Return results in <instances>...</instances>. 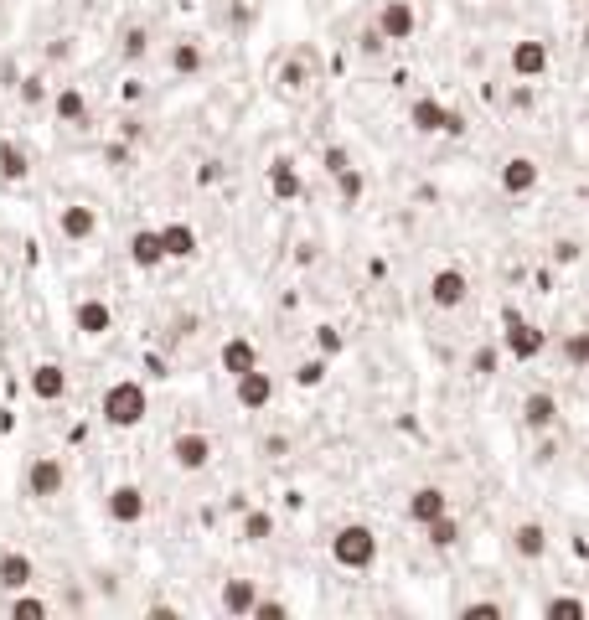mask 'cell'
Wrapping results in <instances>:
<instances>
[{"mask_svg": "<svg viewBox=\"0 0 589 620\" xmlns=\"http://www.w3.org/2000/svg\"><path fill=\"white\" fill-rule=\"evenodd\" d=\"M553 259H558V264H574V259H579V243H558Z\"/></svg>", "mask_w": 589, "mask_h": 620, "instance_id": "obj_44", "label": "cell"}, {"mask_svg": "<svg viewBox=\"0 0 589 620\" xmlns=\"http://www.w3.org/2000/svg\"><path fill=\"white\" fill-rule=\"evenodd\" d=\"M104 512H109V522H119V527H135V522H145L150 502H145V491H140L135 481H119V486L104 496Z\"/></svg>", "mask_w": 589, "mask_h": 620, "instance_id": "obj_7", "label": "cell"}, {"mask_svg": "<svg viewBox=\"0 0 589 620\" xmlns=\"http://www.w3.org/2000/svg\"><path fill=\"white\" fill-rule=\"evenodd\" d=\"M62 486H68V465H62L57 455H37L26 465V496L52 502V496H62Z\"/></svg>", "mask_w": 589, "mask_h": 620, "instance_id": "obj_5", "label": "cell"}, {"mask_svg": "<svg viewBox=\"0 0 589 620\" xmlns=\"http://www.w3.org/2000/svg\"><path fill=\"white\" fill-rule=\"evenodd\" d=\"M543 347H548V336H543V326L538 321H527L522 310H502V357H512V362H533V357H543Z\"/></svg>", "mask_w": 589, "mask_h": 620, "instance_id": "obj_3", "label": "cell"}, {"mask_svg": "<svg viewBox=\"0 0 589 620\" xmlns=\"http://www.w3.org/2000/svg\"><path fill=\"white\" fill-rule=\"evenodd\" d=\"M171 460H176V471L197 476V471H207V465H212V440H207L202 429H181L176 440H171Z\"/></svg>", "mask_w": 589, "mask_h": 620, "instance_id": "obj_8", "label": "cell"}, {"mask_svg": "<svg viewBox=\"0 0 589 620\" xmlns=\"http://www.w3.org/2000/svg\"><path fill=\"white\" fill-rule=\"evenodd\" d=\"M42 99H47L42 78H21V104H42Z\"/></svg>", "mask_w": 589, "mask_h": 620, "instance_id": "obj_41", "label": "cell"}, {"mask_svg": "<svg viewBox=\"0 0 589 620\" xmlns=\"http://www.w3.org/2000/svg\"><path fill=\"white\" fill-rule=\"evenodd\" d=\"M558 357H564L574 372H579V367H589V331H569L564 341H558Z\"/></svg>", "mask_w": 589, "mask_h": 620, "instance_id": "obj_30", "label": "cell"}, {"mask_svg": "<svg viewBox=\"0 0 589 620\" xmlns=\"http://www.w3.org/2000/svg\"><path fill=\"white\" fill-rule=\"evenodd\" d=\"M31 579H37V564H31V553H21V548H6L0 553V589H26Z\"/></svg>", "mask_w": 589, "mask_h": 620, "instance_id": "obj_17", "label": "cell"}, {"mask_svg": "<svg viewBox=\"0 0 589 620\" xmlns=\"http://www.w3.org/2000/svg\"><path fill=\"white\" fill-rule=\"evenodd\" d=\"M476 6H486V0H476Z\"/></svg>", "mask_w": 589, "mask_h": 620, "instance_id": "obj_46", "label": "cell"}, {"mask_svg": "<svg viewBox=\"0 0 589 620\" xmlns=\"http://www.w3.org/2000/svg\"><path fill=\"white\" fill-rule=\"evenodd\" d=\"M233 398H238V409L259 414V409H269V403H274V378H269L264 367H248V372H238V378H233Z\"/></svg>", "mask_w": 589, "mask_h": 620, "instance_id": "obj_9", "label": "cell"}, {"mask_svg": "<svg viewBox=\"0 0 589 620\" xmlns=\"http://www.w3.org/2000/svg\"><path fill=\"white\" fill-rule=\"evenodd\" d=\"M217 362H223V372H228V378H238V372L259 367V347H254L248 336H228L223 347H217Z\"/></svg>", "mask_w": 589, "mask_h": 620, "instance_id": "obj_18", "label": "cell"}, {"mask_svg": "<svg viewBox=\"0 0 589 620\" xmlns=\"http://www.w3.org/2000/svg\"><path fill=\"white\" fill-rule=\"evenodd\" d=\"M31 398H42V403H62L68 398V372H62L57 362H37L31 367V378H26Z\"/></svg>", "mask_w": 589, "mask_h": 620, "instance_id": "obj_14", "label": "cell"}, {"mask_svg": "<svg viewBox=\"0 0 589 620\" xmlns=\"http://www.w3.org/2000/svg\"><path fill=\"white\" fill-rule=\"evenodd\" d=\"M543 615H548V620H584L589 605H584L579 595H553V600H543Z\"/></svg>", "mask_w": 589, "mask_h": 620, "instance_id": "obj_29", "label": "cell"}, {"mask_svg": "<svg viewBox=\"0 0 589 620\" xmlns=\"http://www.w3.org/2000/svg\"><path fill=\"white\" fill-rule=\"evenodd\" d=\"M0 176H6V181H26L31 176V161H26V150L16 140H0Z\"/></svg>", "mask_w": 589, "mask_h": 620, "instance_id": "obj_28", "label": "cell"}, {"mask_svg": "<svg viewBox=\"0 0 589 620\" xmlns=\"http://www.w3.org/2000/svg\"><path fill=\"white\" fill-rule=\"evenodd\" d=\"M403 507H409V517L424 527L429 517L450 512V496H445V486H414V491H409V502H403Z\"/></svg>", "mask_w": 589, "mask_h": 620, "instance_id": "obj_19", "label": "cell"}, {"mask_svg": "<svg viewBox=\"0 0 589 620\" xmlns=\"http://www.w3.org/2000/svg\"><path fill=\"white\" fill-rule=\"evenodd\" d=\"M321 166H326V171L336 176V171H347V166H352V155H347V150H341V145H326V155H321Z\"/></svg>", "mask_w": 589, "mask_h": 620, "instance_id": "obj_39", "label": "cell"}, {"mask_svg": "<svg viewBox=\"0 0 589 620\" xmlns=\"http://www.w3.org/2000/svg\"><path fill=\"white\" fill-rule=\"evenodd\" d=\"M99 414H104L109 429H135V424H145V414H150V393H145V383H135V378L109 383L104 398H99Z\"/></svg>", "mask_w": 589, "mask_h": 620, "instance_id": "obj_1", "label": "cell"}, {"mask_svg": "<svg viewBox=\"0 0 589 620\" xmlns=\"http://www.w3.org/2000/svg\"><path fill=\"white\" fill-rule=\"evenodd\" d=\"M269 538H274V517L264 507L243 512V543H269Z\"/></svg>", "mask_w": 589, "mask_h": 620, "instance_id": "obj_31", "label": "cell"}, {"mask_svg": "<svg viewBox=\"0 0 589 620\" xmlns=\"http://www.w3.org/2000/svg\"><path fill=\"white\" fill-rule=\"evenodd\" d=\"M538 181H543V166L533 161V155H507V161H502V192L507 197L538 192Z\"/></svg>", "mask_w": 589, "mask_h": 620, "instance_id": "obj_11", "label": "cell"}, {"mask_svg": "<svg viewBox=\"0 0 589 620\" xmlns=\"http://www.w3.org/2000/svg\"><path fill=\"white\" fill-rule=\"evenodd\" d=\"M507 68H512L517 78H543V73L553 68V52H548V42H538V37H522V42H512V52H507Z\"/></svg>", "mask_w": 589, "mask_h": 620, "instance_id": "obj_10", "label": "cell"}, {"mask_svg": "<svg viewBox=\"0 0 589 620\" xmlns=\"http://www.w3.org/2000/svg\"><path fill=\"white\" fill-rule=\"evenodd\" d=\"M248 615H254V620H279V615H290V605L285 600H254Z\"/></svg>", "mask_w": 589, "mask_h": 620, "instance_id": "obj_38", "label": "cell"}, {"mask_svg": "<svg viewBox=\"0 0 589 620\" xmlns=\"http://www.w3.org/2000/svg\"><path fill=\"white\" fill-rule=\"evenodd\" d=\"M310 83V68H305V57H290L285 68H279V88H290V93H300Z\"/></svg>", "mask_w": 589, "mask_h": 620, "instance_id": "obj_34", "label": "cell"}, {"mask_svg": "<svg viewBox=\"0 0 589 620\" xmlns=\"http://www.w3.org/2000/svg\"><path fill=\"white\" fill-rule=\"evenodd\" d=\"M383 47H388V42H383L372 26H367V31H362V52H383Z\"/></svg>", "mask_w": 589, "mask_h": 620, "instance_id": "obj_45", "label": "cell"}, {"mask_svg": "<svg viewBox=\"0 0 589 620\" xmlns=\"http://www.w3.org/2000/svg\"><path fill=\"white\" fill-rule=\"evenodd\" d=\"M512 553L527 558V564H538V558L548 553V527L543 522H517L512 527Z\"/></svg>", "mask_w": 589, "mask_h": 620, "instance_id": "obj_21", "label": "cell"}, {"mask_svg": "<svg viewBox=\"0 0 589 620\" xmlns=\"http://www.w3.org/2000/svg\"><path fill=\"white\" fill-rule=\"evenodd\" d=\"M57 233L68 238V243H88L93 233H99V212H93L88 202H68L57 212Z\"/></svg>", "mask_w": 589, "mask_h": 620, "instance_id": "obj_13", "label": "cell"}, {"mask_svg": "<svg viewBox=\"0 0 589 620\" xmlns=\"http://www.w3.org/2000/svg\"><path fill=\"white\" fill-rule=\"evenodd\" d=\"M445 124H450V104H440L434 93H419L409 104V130L414 135H445Z\"/></svg>", "mask_w": 589, "mask_h": 620, "instance_id": "obj_12", "label": "cell"}, {"mask_svg": "<svg viewBox=\"0 0 589 620\" xmlns=\"http://www.w3.org/2000/svg\"><path fill=\"white\" fill-rule=\"evenodd\" d=\"M259 600V584L254 579H223V589H217V605H223L228 615H248Z\"/></svg>", "mask_w": 589, "mask_h": 620, "instance_id": "obj_23", "label": "cell"}, {"mask_svg": "<svg viewBox=\"0 0 589 620\" xmlns=\"http://www.w3.org/2000/svg\"><path fill=\"white\" fill-rule=\"evenodd\" d=\"M295 383H300V388H321V383H326V362H321V357L300 362V367H295Z\"/></svg>", "mask_w": 589, "mask_h": 620, "instance_id": "obj_36", "label": "cell"}, {"mask_svg": "<svg viewBox=\"0 0 589 620\" xmlns=\"http://www.w3.org/2000/svg\"><path fill=\"white\" fill-rule=\"evenodd\" d=\"M73 326H78L83 336H109V331H114V310H109V300H99V295L78 300V305H73Z\"/></svg>", "mask_w": 589, "mask_h": 620, "instance_id": "obj_15", "label": "cell"}, {"mask_svg": "<svg viewBox=\"0 0 589 620\" xmlns=\"http://www.w3.org/2000/svg\"><path fill=\"white\" fill-rule=\"evenodd\" d=\"M471 372H476V378H491V372H496V352H491V347L471 352Z\"/></svg>", "mask_w": 589, "mask_h": 620, "instance_id": "obj_40", "label": "cell"}, {"mask_svg": "<svg viewBox=\"0 0 589 620\" xmlns=\"http://www.w3.org/2000/svg\"><path fill=\"white\" fill-rule=\"evenodd\" d=\"M424 543H429V548H440V553H450V548L460 543V517H450V512L429 517V522H424Z\"/></svg>", "mask_w": 589, "mask_h": 620, "instance_id": "obj_26", "label": "cell"}, {"mask_svg": "<svg viewBox=\"0 0 589 620\" xmlns=\"http://www.w3.org/2000/svg\"><path fill=\"white\" fill-rule=\"evenodd\" d=\"M52 114H57V124H73V130H83V124H88V99H83V88H57Z\"/></svg>", "mask_w": 589, "mask_h": 620, "instance_id": "obj_25", "label": "cell"}, {"mask_svg": "<svg viewBox=\"0 0 589 620\" xmlns=\"http://www.w3.org/2000/svg\"><path fill=\"white\" fill-rule=\"evenodd\" d=\"M11 615H16V620H47V600H37V595H21V589H16Z\"/></svg>", "mask_w": 589, "mask_h": 620, "instance_id": "obj_35", "label": "cell"}, {"mask_svg": "<svg viewBox=\"0 0 589 620\" xmlns=\"http://www.w3.org/2000/svg\"><path fill=\"white\" fill-rule=\"evenodd\" d=\"M130 264H135V269H161V264H166L161 233H155V228H135V233H130Z\"/></svg>", "mask_w": 589, "mask_h": 620, "instance_id": "obj_20", "label": "cell"}, {"mask_svg": "<svg viewBox=\"0 0 589 620\" xmlns=\"http://www.w3.org/2000/svg\"><path fill=\"white\" fill-rule=\"evenodd\" d=\"M155 233H161L166 259H197V228L192 223H166V228H155Z\"/></svg>", "mask_w": 589, "mask_h": 620, "instance_id": "obj_24", "label": "cell"}, {"mask_svg": "<svg viewBox=\"0 0 589 620\" xmlns=\"http://www.w3.org/2000/svg\"><path fill=\"white\" fill-rule=\"evenodd\" d=\"M460 615H465V620H502L507 605H496V600H471V605H460Z\"/></svg>", "mask_w": 589, "mask_h": 620, "instance_id": "obj_37", "label": "cell"}, {"mask_svg": "<svg viewBox=\"0 0 589 620\" xmlns=\"http://www.w3.org/2000/svg\"><path fill=\"white\" fill-rule=\"evenodd\" d=\"M336 192L347 197V202H362V192H367V176L357 171V166H347V171H336Z\"/></svg>", "mask_w": 589, "mask_h": 620, "instance_id": "obj_33", "label": "cell"}, {"mask_svg": "<svg viewBox=\"0 0 589 620\" xmlns=\"http://www.w3.org/2000/svg\"><path fill=\"white\" fill-rule=\"evenodd\" d=\"M331 558H336V569L367 574L372 564H378V533H372L367 522H341L331 533Z\"/></svg>", "mask_w": 589, "mask_h": 620, "instance_id": "obj_2", "label": "cell"}, {"mask_svg": "<svg viewBox=\"0 0 589 620\" xmlns=\"http://www.w3.org/2000/svg\"><path fill=\"white\" fill-rule=\"evenodd\" d=\"M465 300H471V274L460 264H445V269L429 274V305L434 310H460Z\"/></svg>", "mask_w": 589, "mask_h": 620, "instance_id": "obj_4", "label": "cell"}, {"mask_svg": "<svg viewBox=\"0 0 589 620\" xmlns=\"http://www.w3.org/2000/svg\"><path fill=\"white\" fill-rule=\"evenodd\" d=\"M119 52H124V62H140L150 52V31L145 26H124L119 31Z\"/></svg>", "mask_w": 589, "mask_h": 620, "instance_id": "obj_32", "label": "cell"}, {"mask_svg": "<svg viewBox=\"0 0 589 620\" xmlns=\"http://www.w3.org/2000/svg\"><path fill=\"white\" fill-rule=\"evenodd\" d=\"M316 341H321V352H326V357H331V352H341V331H336V326H321V331H316Z\"/></svg>", "mask_w": 589, "mask_h": 620, "instance_id": "obj_42", "label": "cell"}, {"mask_svg": "<svg viewBox=\"0 0 589 620\" xmlns=\"http://www.w3.org/2000/svg\"><path fill=\"white\" fill-rule=\"evenodd\" d=\"M104 161H109V166H130V145H109Z\"/></svg>", "mask_w": 589, "mask_h": 620, "instance_id": "obj_43", "label": "cell"}, {"mask_svg": "<svg viewBox=\"0 0 589 620\" xmlns=\"http://www.w3.org/2000/svg\"><path fill=\"white\" fill-rule=\"evenodd\" d=\"M522 424H527V429H538V434L553 429V424H558V398L543 393V388H538V393H527V398H522Z\"/></svg>", "mask_w": 589, "mask_h": 620, "instance_id": "obj_22", "label": "cell"}, {"mask_svg": "<svg viewBox=\"0 0 589 620\" xmlns=\"http://www.w3.org/2000/svg\"><path fill=\"white\" fill-rule=\"evenodd\" d=\"M372 31H378L383 42H409L419 31V11L409 6V0H383L378 6V21H372Z\"/></svg>", "mask_w": 589, "mask_h": 620, "instance_id": "obj_6", "label": "cell"}, {"mask_svg": "<svg viewBox=\"0 0 589 620\" xmlns=\"http://www.w3.org/2000/svg\"><path fill=\"white\" fill-rule=\"evenodd\" d=\"M202 68H207L202 42H176V47H171V73H176V78H197Z\"/></svg>", "mask_w": 589, "mask_h": 620, "instance_id": "obj_27", "label": "cell"}, {"mask_svg": "<svg viewBox=\"0 0 589 620\" xmlns=\"http://www.w3.org/2000/svg\"><path fill=\"white\" fill-rule=\"evenodd\" d=\"M300 192H305V176L295 171V161H290V155H274V161H269V197L295 202Z\"/></svg>", "mask_w": 589, "mask_h": 620, "instance_id": "obj_16", "label": "cell"}]
</instances>
